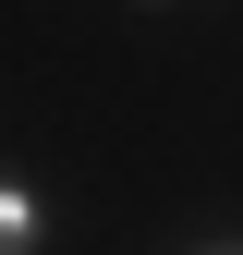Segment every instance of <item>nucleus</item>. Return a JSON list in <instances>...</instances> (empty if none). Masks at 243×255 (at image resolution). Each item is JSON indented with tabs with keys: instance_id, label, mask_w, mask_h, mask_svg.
I'll return each mask as SVG.
<instances>
[{
	"instance_id": "1",
	"label": "nucleus",
	"mask_w": 243,
	"mask_h": 255,
	"mask_svg": "<svg viewBox=\"0 0 243 255\" xmlns=\"http://www.w3.org/2000/svg\"><path fill=\"white\" fill-rule=\"evenodd\" d=\"M37 243H49V207L24 182H0V255H37Z\"/></svg>"
},
{
	"instance_id": "2",
	"label": "nucleus",
	"mask_w": 243,
	"mask_h": 255,
	"mask_svg": "<svg viewBox=\"0 0 243 255\" xmlns=\"http://www.w3.org/2000/svg\"><path fill=\"white\" fill-rule=\"evenodd\" d=\"M195 255H243V231H219V243H195Z\"/></svg>"
},
{
	"instance_id": "3",
	"label": "nucleus",
	"mask_w": 243,
	"mask_h": 255,
	"mask_svg": "<svg viewBox=\"0 0 243 255\" xmlns=\"http://www.w3.org/2000/svg\"><path fill=\"white\" fill-rule=\"evenodd\" d=\"M146 12H158V0H146Z\"/></svg>"
}]
</instances>
